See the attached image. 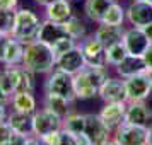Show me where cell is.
I'll return each mask as SVG.
<instances>
[{
  "mask_svg": "<svg viewBox=\"0 0 152 145\" xmlns=\"http://www.w3.org/2000/svg\"><path fill=\"white\" fill-rule=\"evenodd\" d=\"M101 22L103 24H113V26H123L125 22H126V7H123L118 0H115L108 7V10L104 12Z\"/></svg>",
  "mask_w": 152,
  "mask_h": 145,
  "instance_id": "cell-26",
  "label": "cell"
},
{
  "mask_svg": "<svg viewBox=\"0 0 152 145\" xmlns=\"http://www.w3.org/2000/svg\"><path fill=\"white\" fill-rule=\"evenodd\" d=\"M67 31L63 28V24L55 21H50V19H45L41 22V29L38 33V39L43 43H46L50 46H53L56 41H60L62 38H67Z\"/></svg>",
  "mask_w": 152,
  "mask_h": 145,
  "instance_id": "cell-17",
  "label": "cell"
},
{
  "mask_svg": "<svg viewBox=\"0 0 152 145\" xmlns=\"http://www.w3.org/2000/svg\"><path fill=\"white\" fill-rule=\"evenodd\" d=\"M63 28L67 31V34L70 38L77 39V41H80V39H84L87 36V26H86V22L80 17H77V15H72L69 21L63 22Z\"/></svg>",
  "mask_w": 152,
  "mask_h": 145,
  "instance_id": "cell-27",
  "label": "cell"
},
{
  "mask_svg": "<svg viewBox=\"0 0 152 145\" xmlns=\"http://www.w3.org/2000/svg\"><path fill=\"white\" fill-rule=\"evenodd\" d=\"M96 145H118L113 138H110V140H106V142H101V144H96Z\"/></svg>",
  "mask_w": 152,
  "mask_h": 145,
  "instance_id": "cell-45",
  "label": "cell"
},
{
  "mask_svg": "<svg viewBox=\"0 0 152 145\" xmlns=\"http://www.w3.org/2000/svg\"><path fill=\"white\" fill-rule=\"evenodd\" d=\"M115 0H84V15L89 19L91 22H99L103 21L104 12L108 10L111 4Z\"/></svg>",
  "mask_w": 152,
  "mask_h": 145,
  "instance_id": "cell-23",
  "label": "cell"
},
{
  "mask_svg": "<svg viewBox=\"0 0 152 145\" xmlns=\"http://www.w3.org/2000/svg\"><path fill=\"white\" fill-rule=\"evenodd\" d=\"M10 36L0 34V62H4V55H5V48H7V41Z\"/></svg>",
  "mask_w": 152,
  "mask_h": 145,
  "instance_id": "cell-39",
  "label": "cell"
},
{
  "mask_svg": "<svg viewBox=\"0 0 152 145\" xmlns=\"http://www.w3.org/2000/svg\"><path fill=\"white\" fill-rule=\"evenodd\" d=\"M63 128H67L72 133H80L86 128V114L80 113H69L67 116L63 118Z\"/></svg>",
  "mask_w": 152,
  "mask_h": 145,
  "instance_id": "cell-29",
  "label": "cell"
},
{
  "mask_svg": "<svg viewBox=\"0 0 152 145\" xmlns=\"http://www.w3.org/2000/svg\"><path fill=\"white\" fill-rule=\"evenodd\" d=\"M125 26H113V24H97L96 31L92 34L96 36L99 41L103 43L104 46H111L115 43L123 41V34H125Z\"/></svg>",
  "mask_w": 152,
  "mask_h": 145,
  "instance_id": "cell-19",
  "label": "cell"
},
{
  "mask_svg": "<svg viewBox=\"0 0 152 145\" xmlns=\"http://www.w3.org/2000/svg\"><path fill=\"white\" fill-rule=\"evenodd\" d=\"M12 109L34 114L38 111V106H36V97L33 96V92L31 90H17L12 96Z\"/></svg>",
  "mask_w": 152,
  "mask_h": 145,
  "instance_id": "cell-22",
  "label": "cell"
},
{
  "mask_svg": "<svg viewBox=\"0 0 152 145\" xmlns=\"http://www.w3.org/2000/svg\"><path fill=\"white\" fill-rule=\"evenodd\" d=\"M22 56H24V43H21L15 38H9L7 48H5V55H4V65H19L22 63Z\"/></svg>",
  "mask_w": 152,
  "mask_h": 145,
  "instance_id": "cell-25",
  "label": "cell"
},
{
  "mask_svg": "<svg viewBox=\"0 0 152 145\" xmlns=\"http://www.w3.org/2000/svg\"><path fill=\"white\" fill-rule=\"evenodd\" d=\"M45 14H46V19H50V21L63 24L74 15V12H72V5L69 0H55L45 7Z\"/></svg>",
  "mask_w": 152,
  "mask_h": 145,
  "instance_id": "cell-21",
  "label": "cell"
},
{
  "mask_svg": "<svg viewBox=\"0 0 152 145\" xmlns=\"http://www.w3.org/2000/svg\"><path fill=\"white\" fill-rule=\"evenodd\" d=\"M7 123L12 126V130L19 135L24 137H33L34 135V128H33V114L28 113H21V111H14L7 116Z\"/></svg>",
  "mask_w": 152,
  "mask_h": 145,
  "instance_id": "cell-20",
  "label": "cell"
},
{
  "mask_svg": "<svg viewBox=\"0 0 152 145\" xmlns=\"http://www.w3.org/2000/svg\"><path fill=\"white\" fill-rule=\"evenodd\" d=\"M115 72H116L118 77L121 79H128L132 75H137V74H142V72H147V67H145V62L142 56L137 55H126L115 67Z\"/></svg>",
  "mask_w": 152,
  "mask_h": 145,
  "instance_id": "cell-18",
  "label": "cell"
},
{
  "mask_svg": "<svg viewBox=\"0 0 152 145\" xmlns=\"http://www.w3.org/2000/svg\"><path fill=\"white\" fill-rule=\"evenodd\" d=\"M126 22L133 28H144L152 22V4L147 0H135L126 5Z\"/></svg>",
  "mask_w": 152,
  "mask_h": 145,
  "instance_id": "cell-11",
  "label": "cell"
},
{
  "mask_svg": "<svg viewBox=\"0 0 152 145\" xmlns=\"http://www.w3.org/2000/svg\"><path fill=\"white\" fill-rule=\"evenodd\" d=\"M123 44L126 46L128 55L142 56L144 51L147 50V46L151 44V41H149V38L145 36V33L142 31V28H133V26H132V28L125 29Z\"/></svg>",
  "mask_w": 152,
  "mask_h": 145,
  "instance_id": "cell-15",
  "label": "cell"
},
{
  "mask_svg": "<svg viewBox=\"0 0 152 145\" xmlns=\"http://www.w3.org/2000/svg\"><path fill=\"white\" fill-rule=\"evenodd\" d=\"M62 130V128H60ZM60 130L58 131H53V133H50V135H46V137L39 138L43 142V145H58V142H60Z\"/></svg>",
  "mask_w": 152,
  "mask_h": 145,
  "instance_id": "cell-35",
  "label": "cell"
},
{
  "mask_svg": "<svg viewBox=\"0 0 152 145\" xmlns=\"http://www.w3.org/2000/svg\"><path fill=\"white\" fill-rule=\"evenodd\" d=\"M149 145H152V126L149 128Z\"/></svg>",
  "mask_w": 152,
  "mask_h": 145,
  "instance_id": "cell-46",
  "label": "cell"
},
{
  "mask_svg": "<svg viewBox=\"0 0 152 145\" xmlns=\"http://www.w3.org/2000/svg\"><path fill=\"white\" fill-rule=\"evenodd\" d=\"M33 128H34V137L43 138L63 128V118L55 114L53 111L43 108L33 114Z\"/></svg>",
  "mask_w": 152,
  "mask_h": 145,
  "instance_id": "cell-6",
  "label": "cell"
},
{
  "mask_svg": "<svg viewBox=\"0 0 152 145\" xmlns=\"http://www.w3.org/2000/svg\"><path fill=\"white\" fill-rule=\"evenodd\" d=\"M58 145H77L75 133L69 131L67 128H62L60 130V142H58Z\"/></svg>",
  "mask_w": 152,
  "mask_h": 145,
  "instance_id": "cell-34",
  "label": "cell"
},
{
  "mask_svg": "<svg viewBox=\"0 0 152 145\" xmlns=\"http://www.w3.org/2000/svg\"><path fill=\"white\" fill-rule=\"evenodd\" d=\"M15 21V10L12 9H0V34L10 36Z\"/></svg>",
  "mask_w": 152,
  "mask_h": 145,
  "instance_id": "cell-30",
  "label": "cell"
},
{
  "mask_svg": "<svg viewBox=\"0 0 152 145\" xmlns=\"http://www.w3.org/2000/svg\"><path fill=\"white\" fill-rule=\"evenodd\" d=\"M19 85H21V67L19 65H7L0 72V87H2V90L9 97H12L19 90Z\"/></svg>",
  "mask_w": 152,
  "mask_h": 145,
  "instance_id": "cell-16",
  "label": "cell"
},
{
  "mask_svg": "<svg viewBox=\"0 0 152 145\" xmlns=\"http://www.w3.org/2000/svg\"><path fill=\"white\" fill-rule=\"evenodd\" d=\"M79 46H80L84 56H86L87 65H92V67H108V63H106V46L94 34L86 36L84 39H80Z\"/></svg>",
  "mask_w": 152,
  "mask_h": 145,
  "instance_id": "cell-8",
  "label": "cell"
},
{
  "mask_svg": "<svg viewBox=\"0 0 152 145\" xmlns=\"http://www.w3.org/2000/svg\"><path fill=\"white\" fill-rule=\"evenodd\" d=\"M130 2H135V0H130Z\"/></svg>",
  "mask_w": 152,
  "mask_h": 145,
  "instance_id": "cell-49",
  "label": "cell"
},
{
  "mask_svg": "<svg viewBox=\"0 0 152 145\" xmlns=\"http://www.w3.org/2000/svg\"><path fill=\"white\" fill-rule=\"evenodd\" d=\"M41 19L29 9H15V21L10 36L21 43H29L38 39V33L41 29Z\"/></svg>",
  "mask_w": 152,
  "mask_h": 145,
  "instance_id": "cell-3",
  "label": "cell"
},
{
  "mask_svg": "<svg viewBox=\"0 0 152 145\" xmlns=\"http://www.w3.org/2000/svg\"><path fill=\"white\" fill-rule=\"evenodd\" d=\"M75 140H77V145H94L92 142H91V138L84 133V131H80V133H75Z\"/></svg>",
  "mask_w": 152,
  "mask_h": 145,
  "instance_id": "cell-38",
  "label": "cell"
},
{
  "mask_svg": "<svg viewBox=\"0 0 152 145\" xmlns=\"http://www.w3.org/2000/svg\"><path fill=\"white\" fill-rule=\"evenodd\" d=\"M97 114L101 116L104 125L115 133L126 121V103H104Z\"/></svg>",
  "mask_w": 152,
  "mask_h": 145,
  "instance_id": "cell-12",
  "label": "cell"
},
{
  "mask_svg": "<svg viewBox=\"0 0 152 145\" xmlns=\"http://www.w3.org/2000/svg\"><path fill=\"white\" fill-rule=\"evenodd\" d=\"M125 85H126L128 103L147 101L152 96V84L147 72H142V74H137V75H132L128 79H125Z\"/></svg>",
  "mask_w": 152,
  "mask_h": 145,
  "instance_id": "cell-7",
  "label": "cell"
},
{
  "mask_svg": "<svg viewBox=\"0 0 152 145\" xmlns=\"http://www.w3.org/2000/svg\"><path fill=\"white\" fill-rule=\"evenodd\" d=\"M24 145H43V142H41L38 137H34V135H33V137H28V138H26Z\"/></svg>",
  "mask_w": 152,
  "mask_h": 145,
  "instance_id": "cell-41",
  "label": "cell"
},
{
  "mask_svg": "<svg viewBox=\"0 0 152 145\" xmlns=\"http://www.w3.org/2000/svg\"><path fill=\"white\" fill-rule=\"evenodd\" d=\"M147 74H149V79H151V84H152V68L147 70Z\"/></svg>",
  "mask_w": 152,
  "mask_h": 145,
  "instance_id": "cell-47",
  "label": "cell"
},
{
  "mask_svg": "<svg viewBox=\"0 0 152 145\" xmlns=\"http://www.w3.org/2000/svg\"><path fill=\"white\" fill-rule=\"evenodd\" d=\"M99 97L104 103H128L125 79L121 77H108L99 90Z\"/></svg>",
  "mask_w": 152,
  "mask_h": 145,
  "instance_id": "cell-10",
  "label": "cell"
},
{
  "mask_svg": "<svg viewBox=\"0 0 152 145\" xmlns=\"http://www.w3.org/2000/svg\"><path fill=\"white\" fill-rule=\"evenodd\" d=\"M142 58H144L145 62V67H147V70L152 68V43L147 46V50L144 51V55H142Z\"/></svg>",
  "mask_w": 152,
  "mask_h": 145,
  "instance_id": "cell-36",
  "label": "cell"
},
{
  "mask_svg": "<svg viewBox=\"0 0 152 145\" xmlns=\"http://www.w3.org/2000/svg\"><path fill=\"white\" fill-rule=\"evenodd\" d=\"M14 133H15V131L12 130V126H10L7 121H0V145L7 144Z\"/></svg>",
  "mask_w": 152,
  "mask_h": 145,
  "instance_id": "cell-33",
  "label": "cell"
},
{
  "mask_svg": "<svg viewBox=\"0 0 152 145\" xmlns=\"http://www.w3.org/2000/svg\"><path fill=\"white\" fill-rule=\"evenodd\" d=\"M126 121L140 126H152V108L147 101L126 103Z\"/></svg>",
  "mask_w": 152,
  "mask_h": 145,
  "instance_id": "cell-14",
  "label": "cell"
},
{
  "mask_svg": "<svg viewBox=\"0 0 152 145\" xmlns=\"http://www.w3.org/2000/svg\"><path fill=\"white\" fill-rule=\"evenodd\" d=\"M45 92L46 94H56L69 101H75V89H74V75L67 74L63 70L53 68L50 72L48 79L45 82Z\"/></svg>",
  "mask_w": 152,
  "mask_h": 145,
  "instance_id": "cell-4",
  "label": "cell"
},
{
  "mask_svg": "<svg viewBox=\"0 0 152 145\" xmlns=\"http://www.w3.org/2000/svg\"><path fill=\"white\" fill-rule=\"evenodd\" d=\"M86 65H87L86 56H84L82 50H80L79 43H77V46H74L72 50H69V51H65V53L56 56L55 68L63 70V72H67V74L75 75V74H79Z\"/></svg>",
  "mask_w": 152,
  "mask_h": 145,
  "instance_id": "cell-9",
  "label": "cell"
},
{
  "mask_svg": "<svg viewBox=\"0 0 152 145\" xmlns=\"http://www.w3.org/2000/svg\"><path fill=\"white\" fill-rule=\"evenodd\" d=\"M43 104H45L46 109L53 111L55 114H58L62 118H65L69 113H72V101H69V99H65L62 96H56V94H46L45 92Z\"/></svg>",
  "mask_w": 152,
  "mask_h": 145,
  "instance_id": "cell-24",
  "label": "cell"
},
{
  "mask_svg": "<svg viewBox=\"0 0 152 145\" xmlns=\"http://www.w3.org/2000/svg\"><path fill=\"white\" fill-rule=\"evenodd\" d=\"M17 2L19 0H0V9H17Z\"/></svg>",
  "mask_w": 152,
  "mask_h": 145,
  "instance_id": "cell-40",
  "label": "cell"
},
{
  "mask_svg": "<svg viewBox=\"0 0 152 145\" xmlns=\"http://www.w3.org/2000/svg\"><path fill=\"white\" fill-rule=\"evenodd\" d=\"M26 138H28V137H24V135H19V133H14V135L10 137V140H9L5 145H24Z\"/></svg>",
  "mask_w": 152,
  "mask_h": 145,
  "instance_id": "cell-37",
  "label": "cell"
},
{
  "mask_svg": "<svg viewBox=\"0 0 152 145\" xmlns=\"http://www.w3.org/2000/svg\"><path fill=\"white\" fill-rule=\"evenodd\" d=\"M84 133L91 138V142L94 145L113 138V131L104 125L101 116L96 114V113H86V128H84Z\"/></svg>",
  "mask_w": 152,
  "mask_h": 145,
  "instance_id": "cell-13",
  "label": "cell"
},
{
  "mask_svg": "<svg viewBox=\"0 0 152 145\" xmlns=\"http://www.w3.org/2000/svg\"><path fill=\"white\" fill-rule=\"evenodd\" d=\"M74 46H77V39H74V38H70V36H67V38H62L60 41H56L51 48H53V51H55V55H62V53H65V51H69V50H72Z\"/></svg>",
  "mask_w": 152,
  "mask_h": 145,
  "instance_id": "cell-32",
  "label": "cell"
},
{
  "mask_svg": "<svg viewBox=\"0 0 152 145\" xmlns=\"http://www.w3.org/2000/svg\"><path fill=\"white\" fill-rule=\"evenodd\" d=\"M7 101H9V96L2 90V87H0V106H5L7 104Z\"/></svg>",
  "mask_w": 152,
  "mask_h": 145,
  "instance_id": "cell-43",
  "label": "cell"
},
{
  "mask_svg": "<svg viewBox=\"0 0 152 145\" xmlns=\"http://www.w3.org/2000/svg\"><path fill=\"white\" fill-rule=\"evenodd\" d=\"M142 31H144V33H145V36L149 38V41L152 43V22H149L147 26H144V28H142Z\"/></svg>",
  "mask_w": 152,
  "mask_h": 145,
  "instance_id": "cell-42",
  "label": "cell"
},
{
  "mask_svg": "<svg viewBox=\"0 0 152 145\" xmlns=\"http://www.w3.org/2000/svg\"><path fill=\"white\" fill-rule=\"evenodd\" d=\"M126 55H128V51H126V46L123 44V41L106 46V63H108V67H116Z\"/></svg>",
  "mask_w": 152,
  "mask_h": 145,
  "instance_id": "cell-28",
  "label": "cell"
},
{
  "mask_svg": "<svg viewBox=\"0 0 152 145\" xmlns=\"http://www.w3.org/2000/svg\"><path fill=\"white\" fill-rule=\"evenodd\" d=\"M147 2H151V4H152V0H147Z\"/></svg>",
  "mask_w": 152,
  "mask_h": 145,
  "instance_id": "cell-48",
  "label": "cell"
},
{
  "mask_svg": "<svg viewBox=\"0 0 152 145\" xmlns=\"http://www.w3.org/2000/svg\"><path fill=\"white\" fill-rule=\"evenodd\" d=\"M36 87V74L33 70L26 68L24 65L21 67V85H19V90H34Z\"/></svg>",
  "mask_w": 152,
  "mask_h": 145,
  "instance_id": "cell-31",
  "label": "cell"
},
{
  "mask_svg": "<svg viewBox=\"0 0 152 145\" xmlns=\"http://www.w3.org/2000/svg\"><path fill=\"white\" fill-rule=\"evenodd\" d=\"M55 63H56V55L50 44L39 41V39L24 43L22 65L26 68L33 70L34 74H50L55 68Z\"/></svg>",
  "mask_w": 152,
  "mask_h": 145,
  "instance_id": "cell-2",
  "label": "cell"
},
{
  "mask_svg": "<svg viewBox=\"0 0 152 145\" xmlns=\"http://www.w3.org/2000/svg\"><path fill=\"white\" fill-rule=\"evenodd\" d=\"M113 140L118 145H149V126L125 121L113 133Z\"/></svg>",
  "mask_w": 152,
  "mask_h": 145,
  "instance_id": "cell-5",
  "label": "cell"
},
{
  "mask_svg": "<svg viewBox=\"0 0 152 145\" xmlns=\"http://www.w3.org/2000/svg\"><path fill=\"white\" fill-rule=\"evenodd\" d=\"M110 77V67H92L86 65L79 74L74 75L75 97L80 101L94 99L99 96V90Z\"/></svg>",
  "mask_w": 152,
  "mask_h": 145,
  "instance_id": "cell-1",
  "label": "cell"
},
{
  "mask_svg": "<svg viewBox=\"0 0 152 145\" xmlns=\"http://www.w3.org/2000/svg\"><path fill=\"white\" fill-rule=\"evenodd\" d=\"M38 5H41V7H46L48 4H51V2H55V0H34Z\"/></svg>",
  "mask_w": 152,
  "mask_h": 145,
  "instance_id": "cell-44",
  "label": "cell"
}]
</instances>
